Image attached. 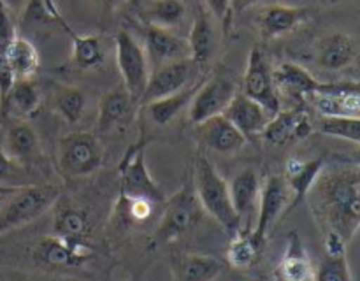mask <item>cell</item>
Segmentation results:
<instances>
[{
    "label": "cell",
    "mask_w": 360,
    "mask_h": 281,
    "mask_svg": "<svg viewBox=\"0 0 360 281\" xmlns=\"http://www.w3.org/2000/svg\"><path fill=\"white\" fill-rule=\"evenodd\" d=\"M306 200L322 234L333 232L350 242L360 228V167L326 165Z\"/></svg>",
    "instance_id": "1"
},
{
    "label": "cell",
    "mask_w": 360,
    "mask_h": 281,
    "mask_svg": "<svg viewBox=\"0 0 360 281\" xmlns=\"http://www.w3.org/2000/svg\"><path fill=\"white\" fill-rule=\"evenodd\" d=\"M192 185L204 213L210 214L231 237L239 234L241 221L232 206L229 183L221 178L217 167L204 155H197L195 162H193Z\"/></svg>",
    "instance_id": "2"
},
{
    "label": "cell",
    "mask_w": 360,
    "mask_h": 281,
    "mask_svg": "<svg viewBox=\"0 0 360 281\" xmlns=\"http://www.w3.org/2000/svg\"><path fill=\"white\" fill-rule=\"evenodd\" d=\"M62 192L53 183H30L0 200V235L32 223L55 207Z\"/></svg>",
    "instance_id": "3"
},
{
    "label": "cell",
    "mask_w": 360,
    "mask_h": 281,
    "mask_svg": "<svg viewBox=\"0 0 360 281\" xmlns=\"http://www.w3.org/2000/svg\"><path fill=\"white\" fill-rule=\"evenodd\" d=\"M104 144L95 133L72 132L60 139L56 169L65 179L91 176L104 165Z\"/></svg>",
    "instance_id": "4"
},
{
    "label": "cell",
    "mask_w": 360,
    "mask_h": 281,
    "mask_svg": "<svg viewBox=\"0 0 360 281\" xmlns=\"http://www.w3.org/2000/svg\"><path fill=\"white\" fill-rule=\"evenodd\" d=\"M204 209L192 183H185L172 197L165 199L160 221L155 230L158 242H172L190 234L202 221Z\"/></svg>",
    "instance_id": "5"
},
{
    "label": "cell",
    "mask_w": 360,
    "mask_h": 281,
    "mask_svg": "<svg viewBox=\"0 0 360 281\" xmlns=\"http://www.w3.org/2000/svg\"><path fill=\"white\" fill-rule=\"evenodd\" d=\"M115 55L123 86L130 97L141 104L150 79V62L146 51L129 30H120L115 35Z\"/></svg>",
    "instance_id": "6"
},
{
    "label": "cell",
    "mask_w": 360,
    "mask_h": 281,
    "mask_svg": "<svg viewBox=\"0 0 360 281\" xmlns=\"http://www.w3.org/2000/svg\"><path fill=\"white\" fill-rule=\"evenodd\" d=\"M30 256L37 266L49 269H72L94 259L95 251L86 239L63 237L51 234L39 239L30 249Z\"/></svg>",
    "instance_id": "7"
},
{
    "label": "cell",
    "mask_w": 360,
    "mask_h": 281,
    "mask_svg": "<svg viewBox=\"0 0 360 281\" xmlns=\"http://www.w3.org/2000/svg\"><path fill=\"white\" fill-rule=\"evenodd\" d=\"M120 195L130 199H146L155 206H164L165 193L150 174L144 158V143L139 140L127 151L120 165Z\"/></svg>",
    "instance_id": "8"
},
{
    "label": "cell",
    "mask_w": 360,
    "mask_h": 281,
    "mask_svg": "<svg viewBox=\"0 0 360 281\" xmlns=\"http://www.w3.org/2000/svg\"><path fill=\"white\" fill-rule=\"evenodd\" d=\"M243 93L262 105L267 115L274 116L281 111V100L274 83V69L260 44L253 46L248 55V63L243 76Z\"/></svg>",
    "instance_id": "9"
},
{
    "label": "cell",
    "mask_w": 360,
    "mask_h": 281,
    "mask_svg": "<svg viewBox=\"0 0 360 281\" xmlns=\"http://www.w3.org/2000/svg\"><path fill=\"white\" fill-rule=\"evenodd\" d=\"M0 140L6 153L27 171L41 165L44 158L37 130L27 119L7 118L0 125Z\"/></svg>",
    "instance_id": "10"
},
{
    "label": "cell",
    "mask_w": 360,
    "mask_h": 281,
    "mask_svg": "<svg viewBox=\"0 0 360 281\" xmlns=\"http://www.w3.org/2000/svg\"><path fill=\"white\" fill-rule=\"evenodd\" d=\"M238 93L236 81L225 72H211L202 81L197 90L192 104H190V119L192 123H200L211 116L224 115L227 105Z\"/></svg>",
    "instance_id": "11"
},
{
    "label": "cell",
    "mask_w": 360,
    "mask_h": 281,
    "mask_svg": "<svg viewBox=\"0 0 360 281\" xmlns=\"http://www.w3.org/2000/svg\"><path fill=\"white\" fill-rule=\"evenodd\" d=\"M292 192L288 188L283 176L273 174L266 179L260 192L259 213H257L255 225L252 228V235L260 242L266 244V239L274 225L278 223L283 213H287L290 207Z\"/></svg>",
    "instance_id": "12"
},
{
    "label": "cell",
    "mask_w": 360,
    "mask_h": 281,
    "mask_svg": "<svg viewBox=\"0 0 360 281\" xmlns=\"http://www.w3.org/2000/svg\"><path fill=\"white\" fill-rule=\"evenodd\" d=\"M360 58L359 42L350 34L330 30L313 44V62L327 72H340L355 65Z\"/></svg>",
    "instance_id": "13"
},
{
    "label": "cell",
    "mask_w": 360,
    "mask_h": 281,
    "mask_svg": "<svg viewBox=\"0 0 360 281\" xmlns=\"http://www.w3.org/2000/svg\"><path fill=\"white\" fill-rule=\"evenodd\" d=\"M199 67L200 65H197L192 58L174 60V62L155 67L153 72L150 74L141 104L146 105L150 102L160 100V98L169 97V95L188 86L190 83H193V77L197 76Z\"/></svg>",
    "instance_id": "14"
},
{
    "label": "cell",
    "mask_w": 360,
    "mask_h": 281,
    "mask_svg": "<svg viewBox=\"0 0 360 281\" xmlns=\"http://www.w3.org/2000/svg\"><path fill=\"white\" fill-rule=\"evenodd\" d=\"M306 98L322 116H360V83L357 81L320 83L319 90Z\"/></svg>",
    "instance_id": "15"
},
{
    "label": "cell",
    "mask_w": 360,
    "mask_h": 281,
    "mask_svg": "<svg viewBox=\"0 0 360 281\" xmlns=\"http://www.w3.org/2000/svg\"><path fill=\"white\" fill-rule=\"evenodd\" d=\"M229 190H231L232 206L241 221V232H252L259 213L260 192H262L259 172L253 167L241 169L229 183Z\"/></svg>",
    "instance_id": "16"
},
{
    "label": "cell",
    "mask_w": 360,
    "mask_h": 281,
    "mask_svg": "<svg viewBox=\"0 0 360 281\" xmlns=\"http://www.w3.org/2000/svg\"><path fill=\"white\" fill-rule=\"evenodd\" d=\"M144 51L150 65L158 67L174 60L190 58V46L185 37H179L171 28L146 23L143 28Z\"/></svg>",
    "instance_id": "17"
},
{
    "label": "cell",
    "mask_w": 360,
    "mask_h": 281,
    "mask_svg": "<svg viewBox=\"0 0 360 281\" xmlns=\"http://www.w3.org/2000/svg\"><path fill=\"white\" fill-rule=\"evenodd\" d=\"M313 16H315V11L311 7L271 4L260 11L257 16V25H259L260 35L269 41V39L290 34L297 27L308 23Z\"/></svg>",
    "instance_id": "18"
},
{
    "label": "cell",
    "mask_w": 360,
    "mask_h": 281,
    "mask_svg": "<svg viewBox=\"0 0 360 281\" xmlns=\"http://www.w3.org/2000/svg\"><path fill=\"white\" fill-rule=\"evenodd\" d=\"M195 133L202 146L221 155L238 153L246 144V137L236 129L234 123L225 115L211 116L197 123Z\"/></svg>",
    "instance_id": "19"
},
{
    "label": "cell",
    "mask_w": 360,
    "mask_h": 281,
    "mask_svg": "<svg viewBox=\"0 0 360 281\" xmlns=\"http://www.w3.org/2000/svg\"><path fill=\"white\" fill-rule=\"evenodd\" d=\"M326 167V160L323 158H304L292 157L288 158L285 164V181H287L288 188L292 192V200L288 211L295 209L301 202H304L308 197L309 190L313 188L315 181L319 179L320 172Z\"/></svg>",
    "instance_id": "20"
},
{
    "label": "cell",
    "mask_w": 360,
    "mask_h": 281,
    "mask_svg": "<svg viewBox=\"0 0 360 281\" xmlns=\"http://www.w3.org/2000/svg\"><path fill=\"white\" fill-rule=\"evenodd\" d=\"M276 273L281 281H315V266L297 230L288 234L287 246L278 262Z\"/></svg>",
    "instance_id": "21"
},
{
    "label": "cell",
    "mask_w": 360,
    "mask_h": 281,
    "mask_svg": "<svg viewBox=\"0 0 360 281\" xmlns=\"http://www.w3.org/2000/svg\"><path fill=\"white\" fill-rule=\"evenodd\" d=\"M137 102L130 97L125 86L112 88V90L105 91L102 95L101 102H98L97 111V130L101 133L112 132L115 129L122 126L127 123L132 116L134 107Z\"/></svg>",
    "instance_id": "22"
},
{
    "label": "cell",
    "mask_w": 360,
    "mask_h": 281,
    "mask_svg": "<svg viewBox=\"0 0 360 281\" xmlns=\"http://www.w3.org/2000/svg\"><path fill=\"white\" fill-rule=\"evenodd\" d=\"M41 88L34 77H23V79H14L7 100L0 112V125L7 118H21L27 119L34 116L41 107Z\"/></svg>",
    "instance_id": "23"
},
{
    "label": "cell",
    "mask_w": 360,
    "mask_h": 281,
    "mask_svg": "<svg viewBox=\"0 0 360 281\" xmlns=\"http://www.w3.org/2000/svg\"><path fill=\"white\" fill-rule=\"evenodd\" d=\"M229 119L236 125V129L248 139V137L260 136L264 126L267 125V111L255 100L246 97L245 93H236L231 104L224 112Z\"/></svg>",
    "instance_id": "24"
},
{
    "label": "cell",
    "mask_w": 360,
    "mask_h": 281,
    "mask_svg": "<svg viewBox=\"0 0 360 281\" xmlns=\"http://www.w3.org/2000/svg\"><path fill=\"white\" fill-rule=\"evenodd\" d=\"M224 273V263L211 255L179 253L172 256L174 281H214Z\"/></svg>",
    "instance_id": "25"
},
{
    "label": "cell",
    "mask_w": 360,
    "mask_h": 281,
    "mask_svg": "<svg viewBox=\"0 0 360 281\" xmlns=\"http://www.w3.org/2000/svg\"><path fill=\"white\" fill-rule=\"evenodd\" d=\"M58 27L65 32L72 41V55H70V63L79 70H94L104 63L105 51L101 37L95 34H76L69 27L63 16H60Z\"/></svg>",
    "instance_id": "26"
},
{
    "label": "cell",
    "mask_w": 360,
    "mask_h": 281,
    "mask_svg": "<svg viewBox=\"0 0 360 281\" xmlns=\"http://www.w3.org/2000/svg\"><path fill=\"white\" fill-rule=\"evenodd\" d=\"M53 228L55 234L63 237L86 239L91 230L90 214L72 200L60 199L55 204V218H53Z\"/></svg>",
    "instance_id": "27"
},
{
    "label": "cell",
    "mask_w": 360,
    "mask_h": 281,
    "mask_svg": "<svg viewBox=\"0 0 360 281\" xmlns=\"http://www.w3.org/2000/svg\"><path fill=\"white\" fill-rule=\"evenodd\" d=\"M206 76L207 74H202V76L197 77L193 83H190L188 86H185L183 90L176 91V93L169 95V97L160 98V100L150 102V104L144 105L151 122L157 123V125H167V123L172 122L183 109L190 107L197 90L200 88L202 81L206 79Z\"/></svg>",
    "instance_id": "28"
},
{
    "label": "cell",
    "mask_w": 360,
    "mask_h": 281,
    "mask_svg": "<svg viewBox=\"0 0 360 281\" xmlns=\"http://www.w3.org/2000/svg\"><path fill=\"white\" fill-rule=\"evenodd\" d=\"M4 58H6V63L9 65L11 72L14 74L16 79L34 77L41 67V56H39L35 44L30 39L20 34L6 48Z\"/></svg>",
    "instance_id": "29"
},
{
    "label": "cell",
    "mask_w": 360,
    "mask_h": 281,
    "mask_svg": "<svg viewBox=\"0 0 360 281\" xmlns=\"http://www.w3.org/2000/svg\"><path fill=\"white\" fill-rule=\"evenodd\" d=\"M86 93L79 86L60 83L53 84L49 105H51V111L58 115L65 123L74 125V123L79 122L86 111Z\"/></svg>",
    "instance_id": "30"
},
{
    "label": "cell",
    "mask_w": 360,
    "mask_h": 281,
    "mask_svg": "<svg viewBox=\"0 0 360 281\" xmlns=\"http://www.w3.org/2000/svg\"><path fill=\"white\" fill-rule=\"evenodd\" d=\"M186 41H188L190 46V58L197 65L202 67L213 56L214 46H217V34H214L211 16L202 7H199V11H197V16L193 20V25L190 28V35Z\"/></svg>",
    "instance_id": "31"
},
{
    "label": "cell",
    "mask_w": 360,
    "mask_h": 281,
    "mask_svg": "<svg viewBox=\"0 0 360 281\" xmlns=\"http://www.w3.org/2000/svg\"><path fill=\"white\" fill-rule=\"evenodd\" d=\"M274 83L278 88H283L297 97H308L319 90L322 81L316 79L308 69L299 63L283 62L274 69Z\"/></svg>",
    "instance_id": "32"
},
{
    "label": "cell",
    "mask_w": 360,
    "mask_h": 281,
    "mask_svg": "<svg viewBox=\"0 0 360 281\" xmlns=\"http://www.w3.org/2000/svg\"><path fill=\"white\" fill-rule=\"evenodd\" d=\"M306 109L295 107L288 111H280L273 116V119L267 122L260 136L274 146H283L288 143H297L295 133H297V125L302 116L306 115Z\"/></svg>",
    "instance_id": "33"
},
{
    "label": "cell",
    "mask_w": 360,
    "mask_h": 281,
    "mask_svg": "<svg viewBox=\"0 0 360 281\" xmlns=\"http://www.w3.org/2000/svg\"><path fill=\"white\" fill-rule=\"evenodd\" d=\"M262 248L264 244H260V242L253 237L252 232H239V234L232 235L231 237L227 251H225V259H227V263L231 267L245 270L259 262Z\"/></svg>",
    "instance_id": "34"
},
{
    "label": "cell",
    "mask_w": 360,
    "mask_h": 281,
    "mask_svg": "<svg viewBox=\"0 0 360 281\" xmlns=\"http://www.w3.org/2000/svg\"><path fill=\"white\" fill-rule=\"evenodd\" d=\"M143 16L146 23L164 28H174L186 18V6L183 0H150Z\"/></svg>",
    "instance_id": "35"
},
{
    "label": "cell",
    "mask_w": 360,
    "mask_h": 281,
    "mask_svg": "<svg viewBox=\"0 0 360 281\" xmlns=\"http://www.w3.org/2000/svg\"><path fill=\"white\" fill-rule=\"evenodd\" d=\"M319 130L326 136L360 143V116H322Z\"/></svg>",
    "instance_id": "36"
},
{
    "label": "cell",
    "mask_w": 360,
    "mask_h": 281,
    "mask_svg": "<svg viewBox=\"0 0 360 281\" xmlns=\"http://www.w3.org/2000/svg\"><path fill=\"white\" fill-rule=\"evenodd\" d=\"M155 204L146 199H130V197L120 195L118 200V214L125 223L137 225L146 223L151 218L155 209Z\"/></svg>",
    "instance_id": "37"
},
{
    "label": "cell",
    "mask_w": 360,
    "mask_h": 281,
    "mask_svg": "<svg viewBox=\"0 0 360 281\" xmlns=\"http://www.w3.org/2000/svg\"><path fill=\"white\" fill-rule=\"evenodd\" d=\"M315 281H352L347 253L323 256L319 269H315Z\"/></svg>",
    "instance_id": "38"
},
{
    "label": "cell",
    "mask_w": 360,
    "mask_h": 281,
    "mask_svg": "<svg viewBox=\"0 0 360 281\" xmlns=\"http://www.w3.org/2000/svg\"><path fill=\"white\" fill-rule=\"evenodd\" d=\"M18 35V21L6 0H0V53L4 55L7 46Z\"/></svg>",
    "instance_id": "39"
},
{
    "label": "cell",
    "mask_w": 360,
    "mask_h": 281,
    "mask_svg": "<svg viewBox=\"0 0 360 281\" xmlns=\"http://www.w3.org/2000/svg\"><path fill=\"white\" fill-rule=\"evenodd\" d=\"M27 172V169L18 165L16 162L6 153V150H4L2 146V140H0V185L21 186L20 183H18V179L23 178Z\"/></svg>",
    "instance_id": "40"
},
{
    "label": "cell",
    "mask_w": 360,
    "mask_h": 281,
    "mask_svg": "<svg viewBox=\"0 0 360 281\" xmlns=\"http://www.w3.org/2000/svg\"><path fill=\"white\" fill-rule=\"evenodd\" d=\"M210 9L211 16L217 21H220L221 27H224L225 34L231 32V23H232V0H204Z\"/></svg>",
    "instance_id": "41"
},
{
    "label": "cell",
    "mask_w": 360,
    "mask_h": 281,
    "mask_svg": "<svg viewBox=\"0 0 360 281\" xmlns=\"http://www.w3.org/2000/svg\"><path fill=\"white\" fill-rule=\"evenodd\" d=\"M14 79H16V77L11 72L9 65L6 63V58H4V55L0 53V112H2L4 104H6L7 100V95H9L11 88H13Z\"/></svg>",
    "instance_id": "42"
},
{
    "label": "cell",
    "mask_w": 360,
    "mask_h": 281,
    "mask_svg": "<svg viewBox=\"0 0 360 281\" xmlns=\"http://www.w3.org/2000/svg\"><path fill=\"white\" fill-rule=\"evenodd\" d=\"M97 2L101 4V6L104 7V9L115 11V9H118V7L122 6V4H125L127 0H97Z\"/></svg>",
    "instance_id": "43"
},
{
    "label": "cell",
    "mask_w": 360,
    "mask_h": 281,
    "mask_svg": "<svg viewBox=\"0 0 360 281\" xmlns=\"http://www.w3.org/2000/svg\"><path fill=\"white\" fill-rule=\"evenodd\" d=\"M343 162H348V164H355V165H359V167H360V150L354 151V153H352L350 157L343 158Z\"/></svg>",
    "instance_id": "44"
},
{
    "label": "cell",
    "mask_w": 360,
    "mask_h": 281,
    "mask_svg": "<svg viewBox=\"0 0 360 281\" xmlns=\"http://www.w3.org/2000/svg\"><path fill=\"white\" fill-rule=\"evenodd\" d=\"M23 186V185H21ZM20 186H13V185H0V195H9V193L16 192Z\"/></svg>",
    "instance_id": "45"
},
{
    "label": "cell",
    "mask_w": 360,
    "mask_h": 281,
    "mask_svg": "<svg viewBox=\"0 0 360 281\" xmlns=\"http://www.w3.org/2000/svg\"><path fill=\"white\" fill-rule=\"evenodd\" d=\"M323 2H327V4H336L338 0H323Z\"/></svg>",
    "instance_id": "46"
}]
</instances>
